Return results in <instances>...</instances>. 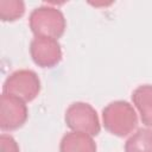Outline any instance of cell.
I'll list each match as a JSON object with an SVG mask.
<instances>
[{"mask_svg":"<svg viewBox=\"0 0 152 152\" xmlns=\"http://www.w3.org/2000/svg\"><path fill=\"white\" fill-rule=\"evenodd\" d=\"M102 121L104 128L110 134L126 137L137 127L138 116L129 102L118 100L110 102L102 109Z\"/></svg>","mask_w":152,"mask_h":152,"instance_id":"obj_1","label":"cell"},{"mask_svg":"<svg viewBox=\"0 0 152 152\" xmlns=\"http://www.w3.org/2000/svg\"><path fill=\"white\" fill-rule=\"evenodd\" d=\"M28 25L34 37H48L57 40L64 34L66 28L63 12L53 6L46 5L36 7L31 12Z\"/></svg>","mask_w":152,"mask_h":152,"instance_id":"obj_2","label":"cell"},{"mask_svg":"<svg viewBox=\"0 0 152 152\" xmlns=\"http://www.w3.org/2000/svg\"><path fill=\"white\" fill-rule=\"evenodd\" d=\"M40 91V80L30 69H20L12 72L4 82L2 93L15 96L24 102H31Z\"/></svg>","mask_w":152,"mask_h":152,"instance_id":"obj_3","label":"cell"},{"mask_svg":"<svg viewBox=\"0 0 152 152\" xmlns=\"http://www.w3.org/2000/svg\"><path fill=\"white\" fill-rule=\"evenodd\" d=\"M65 124L74 132H81L95 137L101 126L96 110L87 102H74L65 110Z\"/></svg>","mask_w":152,"mask_h":152,"instance_id":"obj_4","label":"cell"},{"mask_svg":"<svg viewBox=\"0 0 152 152\" xmlns=\"http://www.w3.org/2000/svg\"><path fill=\"white\" fill-rule=\"evenodd\" d=\"M23 100L2 93L0 99V128L14 131L20 128L27 120L28 109Z\"/></svg>","mask_w":152,"mask_h":152,"instance_id":"obj_5","label":"cell"},{"mask_svg":"<svg viewBox=\"0 0 152 152\" xmlns=\"http://www.w3.org/2000/svg\"><path fill=\"white\" fill-rule=\"evenodd\" d=\"M30 53L40 68H53L62 59L61 44L57 39L48 37H34L30 44Z\"/></svg>","mask_w":152,"mask_h":152,"instance_id":"obj_6","label":"cell"},{"mask_svg":"<svg viewBox=\"0 0 152 152\" xmlns=\"http://www.w3.org/2000/svg\"><path fill=\"white\" fill-rule=\"evenodd\" d=\"M59 152H96V144L91 135L71 131L62 138Z\"/></svg>","mask_w":152,"mask_h":152,"instance_id":"obj_7","label":"cell"},{"mask_svg":"<svg viewBox=\"0 0 152 152\" xmlns=\"http://www.w3.org/2000/svg\"><path fill=\"white\" fill-rule=\"evenodd\" d=\"M132 102L140 114L141 122L152 127V84H142L132 93Z\"/></svg>","mask_w":152,"mask_h":152,"instance_id":"obj_8","label":"cell"},{"mask_svg":"<svg viewBox=\"0 0 152 152\" xmlns=\"http://www.w3.org/2000/svg\"><path fill=\"white\" fill-rule=\"evenodd\" d=\"M125 152H152V128H139L125 142Z\"/></svg>","mask_w":152,"mask_h":152,"instance_id":"obj_9","label":"cell"},{"mask_svg":"<svg viewBox=\"0 0 152 152\" xmlns=\"http://www.w3.org/2000/svg\"><path fill=\"white\" fill-rule=\"evenodd\" d=\"M25 13V4L21 0H1L0 18L2 21H14Z\"/></svg>","mask_w":152,"mask_h":152,"instance_id":"obj_10","label":"cell"},{"mask_svg":"<svg viewBox=\"0 0 152 152\" xmlns=\"http://www.w3.org/2000/svg\"><path fill=\"white\" fill-rule=\"evenodd\" d=\"M0 152H20V148L12 135L4 133L0 135Z\"/></svg>","mask_w":152,"mask_h":152,"instance_id":"obj_11","label":"cell"}]
</instances>
